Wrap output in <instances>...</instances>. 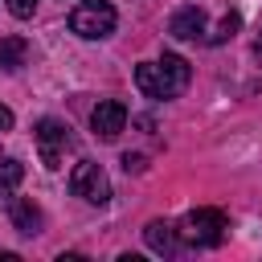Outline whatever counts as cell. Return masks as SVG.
<instances>
[{"label": "cell", "mask_w": 262, "mask_h": 262, "mask_svg": "<svg viewBox=\"0 0 262 262\" xmlns=\"http://www.w3.org/2000/svg\"><path fill=\"white\" fill-rule=\"evenodd\" d=\"M168 33H172L176 41H196V37H205V8H201V4L176 8L172 20H168Z\"/></svg>", "instance_id": "7"}, {"label": "cell", "mask_w": 262, "mask_h": 262, "mask_svg": "<svg viewBox=\"0 0 262 262\" xmlns=\"http://www.w3.org/2000/svg\"><path fill=\"white\" fill-rule=\"evenodd\" d=\"M90 127H94V135H98V139H119V131L127 127V106H123V102H115V98L98 102V106L90 111Z\"/></svg>", "instance_id": "6"}, {"label": "cell", "mask_w": 262, "mask_h": 262, "mask_svg": "<svg viewBox=\"0 0 262 262\" xmlns=\"http://www.w3.org/2000/svg\"><path fill=\"white\" fill-rule=\"evenodd\" d=\"M33 135H37V147H41L45 168H61V160H66V151H70V143H74L70 127L57 123V119H41V123L33 127Z\"/></svg>", "instance_id": "5"}, {"label": "cell", "mask_w": 262, "mask_h": 262, "mask_svg": "<svg viewBox=\"0 0 262 262\" xmlns=\"http://www.w3.org/2000/svg\"><path fill=\"white\" fill-rule=\"evenodd\" d=\"M8 217H12V229H16V233H25V237H37V233H41V209H37L33 201L12 196V201H8Z\"/></svg>", "instance_id": "8"}, {"label": "cell", "mask_w": 262, "mask_h": 262, "mask_svg": "<svg viewBox=\"0 0 262 262\" xmlns=\"http://www.w3.org/2000/svg\"><path fill=\"white\" fill-rule=\"evenodd\" d=\"M237 25H242V16H237V12H225V16L217 20V29H213L205 41H209V45H221V41H229V37L237 33Z\"/></svg>", "instance_id": "12"}, {"label": "cell", "mask_w": 262, "mask_h": 262, "mask_svg": "<svg viewBox=\"0 0 262 262\" xmlns=\"http://www.w3.org/2000/svg\"><path fill=\"white\" fill-rule=\"evenodd\" d=\"M225 229H229V221L221 209H192L176 225V237H180V246H221Z\"/></svg>", "instance_id": "2"}, {"label": "cell", "mask_w": 262, "mask_h": 262, "mask_svg": "<svg viewBox=\"0 0 262 262\" xmlns=\"http://www.w3.org/2000/svg\"><path fill=\"white\" fill-rule=\"evenodd\" d=\"M0 131H12V111L0 106Z\"/></svg>", "instance_id": "15"}, {"label": "cell", "mask_w": 262, "mask_h": 262, "mask_svg": "<svg viewBox=\"0 0 262 262\" xmlns=\"http://www.w3.org/2000/svg\"><path fill=\"white\" fill-rule=\"evenodd\" d=\"M258 53H262V37H258Z\"/></svg>", "instance_id": "16"}, {"label": "cell", "mask_w": 262, "mask_h": 262, "mask_svg": "<svg viewBox=\"0 0 262 262\" xmlns=\"http://www.w3.org/2000/svg\"><path fill=\"white\" fill-rule=\"evenodd\" d=\"M123 168H127V172H143V168H147V160H143V156H131V151H127V156H123Z\"/></svg>", "instance_id": "14"}, {"label": "cell", "mask_w": 262, "mask_h": 262, "mask_svg": "<svg viewBox=\"0 0 262 262\" xmlns=\"http://www.w3.org/2000/svg\"><path fill=\"white\" fill-rule=\"evenodd\" d=\"M188 78H192V70H188V61L180 53H164L160 61L135 66V86L147 98H176L188 86Z\"/></svg>", "instance_id": "1"}, {"label": "cell", "mask_w": 262, "mask_h": 262, "mask_svg": "<svg viewBox=\"0 0 262 262\" xmlns=\"http://www.w3.org/2000/svg\"><path fill=\"white\" fill-rule=\"evenodd\" d=\"M8 12L20 16V20H29V16L37 12V0H8Z\"/></svg>", "instance_id": "13"}, {"label": "cell", "mask_w": 262, "mask_h": 262, "mask_svg": "<svg viewBox=\"0 0 262 262\" xmlns=\"http://www.w3.org/2000/svg\"><path fill=\"white\" fill-rule=\"evenodd\" d=\"M20 180H25V164L20 160H0V196L16 192Z\"/></svg>", "instance_id": "11"}, {"label": "cell", "mask_w": 262, "mask_h": 262, "mask_svg": "<svg viewBox=\"0 0 262 262\" xmlns=\"http://www.w3.org/2000/svg\"><path fill=\"white\" fill-rule=\"evenodd\" d=\"M115 25H119V16H115V8H111L106 0H86V4H78V8L70 12V29H74L78 37H86V41L111 37Z\"/></svg>", "instance_id": "3"}, {"label": "cell", "mask_w": 262, "mask_h": 262, "mask_svg": "<svg viewBox=\"0 0 262 262\" xmlns=\"http://www.w3.org/2000/svg\"><path fill=\"white\" fill-rule=\"evenodd\" d=\"M29 57V41L25 37H0V66L4 70H20Z\"/></svg>", "instance_id": "10"}, {"label": "cell", "mask_w": 262, "mask_h": 262, "mask_svg": "<svg viewBox=\"0 0 262 262\" xmlns=\"http://www.w3.org/2000/svg\"><path fill=\"white\" fill-rule=\"evenodd\" d=\"M143 242H147V250H156V254H164V258H172V254L180 250V237H176V229H172L168 221H147Z\"/></svg>", "instance_id": "9"}, {"label": "cell", "mask_w": 262, "mask_h": 262, "mask_svg": "<svg viewBox=\"0 0 262 262\" xmlns=\"http://www.w3.org/2000/svg\"><path fill=\"white\" fill-rule=\"evenodd\" d=\"M70 192L82 196L86 205H106V201H111V180H106V172H102L94 160H82V164L70 172Z\"/></svg>", "instance_id": "4"}]
</instances>
